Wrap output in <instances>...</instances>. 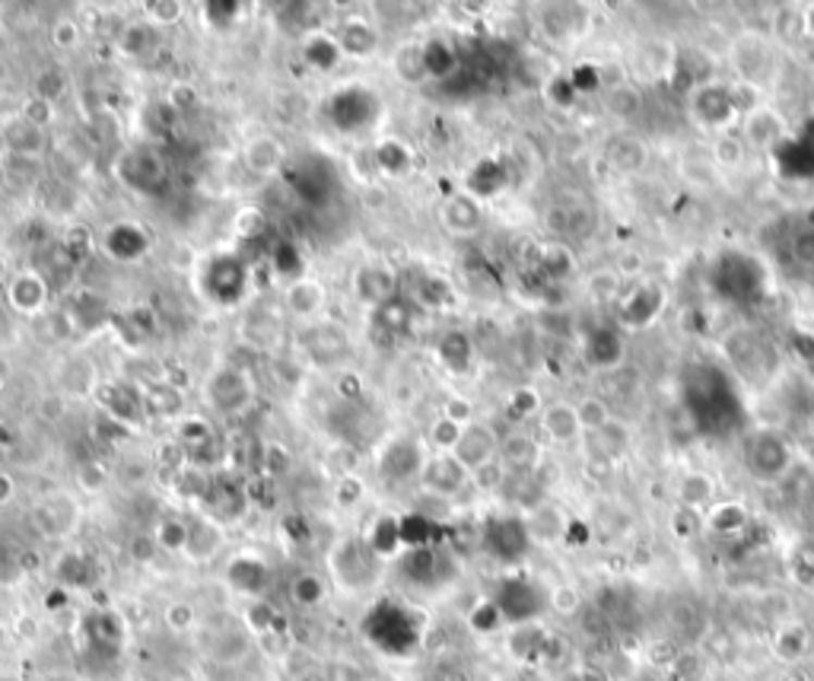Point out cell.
<instances>
[{
  "label": "cell",
  "instance_id": "cell-22",
  "mask_svg": "<svg viewBox=\"0 0 814 681\" xmlns=\"http://www.w3.org/2000/svg\"><path fill=\"white\" fill-rule=\"evenodd\" d=\"M268 567L261 564V560H255V557H243V560H236L233 567H230V583L236 586V593H243V596L261 598V593L268 590Z\"/></svg>",
  "mask_w": 814,
  "mask_h": 681
},
{
  "label": "cell",
  "instance_id": "cell-56",
  "mask_svg": "<svg viewBox=\"0 0 814 681\" xmlns=\"http://www.w3.org/2000/svg\"><path fill=\"white\" fill-rule=\"evenodd\" d=\"M570 681H605L599 672H579V676H572Z\"/></svg>",
  "mask_w": 814,
  "mask_h": 681
},
{
  "label": "cell",
  "instance_id": "cell-27",
  "mask_svg": "<svg viewBox=\"0 0 814 681\" xmlns=\"http://www.w3.org/2000/svg\"><path fill=\"white\" fill-rule=\"evenodd\" d=\"M337 45L344 54H369L375 48V33L369 29L367 20H347L337 36Z\"/></svg>",
  "mask_w": 814,
  "mask_h": 681
},
{
  "label": "cell",
  "instance_id": "cell-26",
  "mask_svg": "<svg viewBox=\"0 0 814 681\" xmlns=\"http://www.w3.org/2000/svg\"><path fill=\"white\" fill-rule=\"evenodd\" d=\"M440 357H443V363H446L452 373L465 376V370L471 367V357H474L468 335H461V332H452V335H446L443 344H440Z\"/></svg>",
  "mask_w": 814,
  "mask_h": 681
},
{
  "label": "cell",
  "instance_id": "cell-37",
  "mask_svg": "<svg viewBox=\"0 0 814 681\" xmlns=\"http://www.w3.org/2000/svg\"><path fill=\"white\" fill-rule=\"evenodd\" d=\"M33 519H36V529H39L45 538H61L67 532V516L58 510L54 504L39 507V510L33 512Z\"/></svg>",
  "mask_w": 814,
  "mask_h": 681
},
{
  "label": "cell",
  "instance_id": "cell-3",
  "mask_svg": "<svg viewBox=\"0 0 814 681\" xmlns=\"http://www.w3.org/2000/svg\"><path fill=\"white\" fill-rule=\"evenodd\" d=\"M792 466V453L782 436L776 433H757L748 443V469L757 481H779Z\"/></svg>",
  "mask_w": 814,
  "mask_h": 681
},
{
  "label": "cell",
  "instance_id": "cell-53",
  "mask_svg": "<svg viewBox=\"0 0 814 681\" xmlns=\"http://www.w3.org/2000/svg\"><path fill=\"white\" fill-rule=\"evenodd\" d=\"M169 102H172V106H178V109H188V106L195 102V86L175 84L172 86V92H169Z\"/></svg>",
  "mask_w": 814,
  "mask_h": 681
},
{
  "label": "cell",
  "instance_id": "cell-9",
  "mask_svg": "<svg viewBox=\"0 0 814 681\" xmlns=\"http://www.w3.org/2000/svg\"><path fill=\"white\" fill-rule=\"evenodd\" d=\"M347 347H350L347 332H341V329L331 325V322H312V325L306 329V335H303V350H306V354L312 357V363H319V367L337 363V360L347 354Z\"/></svg>",
  "mask_w": 814,
  "mask_h": 681
},
{
  "label": "cell",
  "instance_id": "cell-45",
  "mask_svg": "<svg viewBox=\"0 0 814 681\" xmlns=\"http://www.w3.org/2000/svg\"><path fill=\"white\" fill-rule=\"evenodd\" d=\"M334 500H337L341 507H354V504H360V500H363V481H360V478H354V474H341L337 491H334Z\"/></svg>",
  "mask_w": 814,
  "mask_h": 681
},
{
  "label": "cell",
  "instance_id": "cell-57",
  "mask_svg": "<svg viewBox=\"0 0 814 681\" xmlns=\"http://www.w3.org/2000/svg\"><path fill=\"white\" fill-rule=\"evenodd\" d=\"M805 23H809V29H812V36H814V7L809 10V16H805Z\"/></svg>",
  "mask_w": 814,
  "mask_h": 681
},
{
  "label": "cell",
  "instance_id": "cell-58",
  "mask_svg": "<svg viewBox=\"0 0 814 681\" xmlns=\"http://www.w3.org/2000/svg\"><path fill=\"white\" fill-rule=\"evenodd\" d=\"M3 294H7V277L0 274V297H3Z\"/></svg>",
  "mask_w": 814,
  "mask_h": 681
},
{
  "label": "cell",
  "instance_id": "cell-20",
  "mask_svg": "<svg viewBox=\"0 0 814 681\" xmlns=\"http://www.w3.org/2000/svg\"><path fill=\"white\" fill-rule=\"evenodd\" d=\"M703 525H706L713 535H719V538H735V535H741V532L751 525V516H748V510H744L741 504L723 500V504H713V507H710Z\"/></svg>",
  "mask_w": 814,
  "mask_h": 681
},
{
  "label": "cell",
  "instance_id": "cell-7",
  "mask_svg": "<svg viewBox=\"0 0 814 681\" xmlns=\"http://www.w3.org/2000/svg\"><path fill=\"white\" fill-rule=\"evenodd\" d=\"M496 453H499V439H496V433L488 424L465 426L461 436H458V443H455V449H452V456L468 469V474L493 462Z\"/></svg>",
  "mask_w": 814,
  "mask_h": 681
},
{
  "label": "cell",
  "instance_id": "cell-43",
  "mask_svg": "<svg viewBox=\"0 0 814 681\" xmlns=\"http://www.w3.org/2000/svg\"><path fill=\"white\" fill-rule=\"evenodd\" d=\"M443 418L458 426L474 424V405L468 398H461V395H452V398H446V405H443Z\"/></svg>",
  "mask_w": 814,
  "mask_h": 681
},
{
  "label": "cell",
  "instance_id": "cell-47",
  "mask_svg": "<svg viewBox=\"0 0 814 681\" xmlns=\"http://www.w3.org/2000/svg\"><path fill=\"white\" fill-rule=\"evenodd\" d=\"M61 92H64V77H61L58 71H41L39 77H36V96H39V99L54 102Z\"/></svg>",
  "mask_w": 814,
  "mask_h": 681
},
{
  "label": "cell",
  "instance_id": "cell-13",
  "mask_svg": "<svg viewBox=\"0 0 814 681\" xmlns=\"http://www.w3.org/2000/svg\"><path fill=\"white\" fill-rule=\"evenodd\" d=\"M538 456H541V446H538V439L529 436L526 430H513V433H506L503 439H499V453H496V459L503 462V469L509 471H519V474H526L538 466Z\"/></svg>",
  "mask_w": 814,
  "mask_h": 681
},
{
  "label": "cell",
  "instance_id": "cell-33",
  "mask_svg": "<svg viewBox=\"0 0 814 681\" xmlns=\"http://www.w3.org/2000/svg\"><path fill=\"white\" fill-rule=\"evenodd\" d=\"M538 271H544L551 281H560L572 271V256L564 246H544L538 252Z\"/></svg>",
  "mask_w": 814,
  "mask_h": 681
},
{
  "label": "cell",
  "instance_id": "cell-23",
  "mask_svg": "<svg viewBox=\"0 0 814 681\" xmlns=\"http://www.w3.org/2000/svg\"><path fill=\"white\" fill-rule=\"evenodd\" d=\"M809 649H812V634H809V628H805L802 621H789V624H782V628L776 631L774 653L779 659L795 663V659H802Z\"/></svg>",
  "mask_w": 814,
  "mask_h": 681
},
{
  "label": "cell",
  "instance_id": "cell-11",
  "mask_svg": "<svg viewBox=\"0 0 814 681\" xmlns=\"http://www.w3.org/2000/svg\"><path fill=\"white\" fill-rule=\"evenodd\" d=\"M693 112H696V119H700L703 125H713V128H723V125H729V122H735V119L741 115L738 106H735L732 89L719 84H710L703 86V89H696Z\"/></svg>",
  "mask_w": 814,
  "mask_h": 681
},
{
  "label": "cell",
  "instance_id": "cell-2",
  "mask_svg": "<svg viewBox=\"0 0 814 681\" xmlns=\"http://www.w3.org/2000/svg\"><path fill=\"white\" fill-rule=\"evenodd\" d=\"M710 284L729 302H751V299H761V294L767 290V268L751 252L729 249L713 261Z\"/></svg>",
  "mask_w": 814,
  "mask_h": 681
},
{
  "label": "cell",
  "instance_id": "cell-34",
  "mask_svg": "<svg viewBox=\"0 0 814 681\" xmlns=\"http://www.w3.org/2000/svg\"><path fill=\"white\" fill-rule=\"evenodd\" d=\"M140 10H144L147 23H157V26H175L185 16V3H178V0H150Z\"/></svg>",
  "mask_w": 814,
  "mask_h": 681
},
{
  "label": "cell",
  "instance_id": "cell-29",
  "mask_svg": "<svg viewBox=\"0 0 814 681\" xmlns=\"http://www.w3.org/2000/svg\"><path fill=\"white\" fill-rule=\"evenodd\" d=\"M608 160L620 172H637L643 166V160H646V150L633 137H617V140H610Z\"/></svg>",
  "mask_w": 814,
  "mask_h": 681
},
{
  "label": "cell",
  "instance_id": "cell-12",
  "mask_svg": "<svg viewBox=\"0 0 814 681\" xmlns=\"http://www.w3.org/2000/svg\"><path fill=\"white\" fill-rule=\"evenodd\" d=\"M585 360L595 370H614L624 360V335L614 325H599L585 338Z\"/></svg>",
  "mask_w": 814,
  "mask_h": 681
},
{
  "label": "cell",
  "instance_id": "cell-49",
  "mask_svg": "<svg viewBox=\"0 0 814 681\" xmlns=\"http://www.w3.org/2000/svg\"><path fill=\"white\" fill-rule=\"evenodd\" d=\"M67 411V395H45L39 401V418L45 424H58Z\"/></svg>",
  "mask_w": 814,
  "mask_h": 681
},
{
  "label": "cell",
  "instance_id": "cell-52",
  "mask_svg": "<svg viewBox=\"0 0 814 681\" xmlns=\"http://www.w3.org/2000/svg\"><path fill=\"white\" fill-rule=\"evenodd\" d=\"M264 230V216H261V211H243L239 216H236V233L243 236V239H251V236H258Z\"/></svg>",
  "mask_w": 814,
  "mask_h": 681
},
{
  "label": "cell",
  "instance_id": "cell-15",
  "mask_svg": "<svg viewBox=\"0 0 814 681\" xmlns=\"http://www.w3.org/2000/svg\"><path fill=\"white\" fill-rule=\"evenodd\" d=\"M243 160L245 166H248V172H255V175H274V172L284 166L286 150L278 137L261 134V137H255V140L245 144Z\"/></svg>",
  "mask_w": 814,
  "mask_h": 681
},
{
  "label": "cell",
  "instance_id": "cell-59",
  "mask_svg": "<svg viewBox=\"0 0 814 681\" xmlns=\"http://www.w3.org/2000/svg\"><path fill=\"white\" fill-rule=\"evenodd\" d=\"M3 385H7V373L0 370V392H3Z\"/></svg>",
  "mask_w": 814,
  "mask_h": 681
},
{
  "label": "cell",
  "instance_id": "cell-14",
  "mask_svg": "<svg viewBox=\"0 0 814 681\" xmlns=\"http://www.w3.org/2000/svg\"><path fill=\"white\" fill-rule=\"evenodd\" d=\"M223 525H220V519H213V516H195V519H188V548L185 554L192 557V560H210V557H217V552L223 548Z\"/></svg>",
  "mask_w": 814,
  "mask_h": 681
},
{
  "label": "cell",
  "instance_id": "cell-50",
  "mask_svg": "<svg viewBox=\"0 0 814 681\" xmlns=\"http://www.w3.org/2000/svg\"><path fill=\"white\" fill-rule=\"evenodd\" d=\"M261 459H264V469L271 471V474H284L289 469V453H286L281 443H268L264 453H261Z\"/></svg>",
  "mask_w": 814,
  "mask_h": 681
},
{
  "label": "cell",
  "instance_id": "cell-35",
  "mask_svg": "<svg viewBox=\"0 0 814 681\" xmlns=\"http://www.w3.org/2000/svg\"><path fill=\"white\" fill-rule=\"evenodd\" d=\"M83 42V26L74 16H58L51 23V45L61 51H74Z\"/></svg>",
  "mask_w": 814,
  "mask_h": 681
},
{
  "label": "cell",
  "instance_id": "cell-46",
  "mask_svg": "<svg viewBox=\"0 0 814 681\" xmlns=\"http://www.w3.org/2000/svg\"><path fill=\"white\" fill-rule=\"evenodd\" d=\"M127 552H131V557H134L137 564H150V560L160 554V545H157L153 532H140V535H134V538H131Z\"/></svg>",
  "mask_w": 814,
  "mask_h": 681
},
{
  "label": "cell",
  "instance_id": "cell-16",
  "mask_svg": "<svg viewBox=\"0 0 814 681\" xmlns=\"http://www.w3.org/2000/svg\"><path fill=\"white\" fill-rule=\"evenodd\" d=\"M529 525L522 519H499L490 529V548H493V554H499V557H509V560L522 557L526 548H529Z\"/></svg>",
  "mask_w": 814,
  "mask_h": 681
},
{
  "label": "cell",
  "instance_id": "cell-10",
  "mask_svg": "<svg viewBox=\"0 0 814 681\" xmlns=\"http://www.w3.org/2000/svg\"><path fill=\"white\" fill-rule=\"evenodd\" d=\"M354 290L360 302H367L372 309H382L385 302L395 299L398 290V271H392L388 264H363L354 274Z\"/></svg>",
  "mask_w": 814,
  "mask_h": 681
},
{
  "label": "cell",
  "instance_id": "cell-44",
  "mask_svg": "<svg viewBox=\"0 0 814 681\" xmlns=\"http://www.w3.org/2000/svg\"><path fill=\"white\" fill-rule=\"evenodd\" d=\"M20 115H23L26 122H33L36 128H45V125H51V119H54V102L33 96V99H26V106H23Z\"/></svg>",
  "mask_w": 814,
  "mask_h": 681
},
{
  "label": "cell",
  "instance_id": "cell-38",
  "mask_svg": "<svg viewBox=\"0 0 814 681\" xmlns=\"http://www.w3.org/2000/svg\"><path fill=\"white\" fill-rule=\"evenodd\" d=\"M109 481H112V474H109V469L102 462H96V459L83 462L81 469H77V484H81L86 494H102L109 487Z\"/></svg>",
  "mask_w": 814,
  "mask_h": 681
},
{
  "label": "cell",
  "instance_id": "cell-5",
  "mask_svg": "<svg viewBox=\"0 0 814 681\" xmlns=\"http://www.w3.org/2000/svg\"><path fill=\"white\" fill-rule=\"evenodd\" d=\"M420 478H423V487H427V494H433V497H443V500H452L468 481H471V474L468 469L452 456V453H436L423 471H420Z\"/></svg>",
  "mask_w": 814,
  "mask_h": 681
},
{
  "label": "cell",
  "instance_id": "cell-32",
  "mask_svg": "<svg viewBox=\"0 0 814 681\" xmlns=\"http://www.w3.org/2000/svg\"><path fill=\"white\" fill-rule=\"evenodd\" d=\"M789 573H792V580L795 583H802V586H812L814 583V542L812 538H805V542H799L792 554H789Z\"/></svg>",
  "mask_w": 814,
  "mask_h": 681
},
{
  "label": "cell",
  "instance_id": "cell-30",
  "mask_svg": "<svg viewBox=\"0 0 814 681\" xmlns=\"http://www.w3.org/2000/svg\"><path fill=\"white\" fill-rule=\"evenodd\" d=\"M716 487L706 474H688L681 481V507L688 510H700V507H713Z\"/></svg>",
  "mask_w": 814,
  "mask_h": 681
},
{
  "label": "cell",
  "instance_id": "cell-54",
  "mask_svg": "<svg viewBox=\"0 0 814 681\" xmlns=\"http://www.w3.org/2000/svg\"><path fill=\"white\" fill-rule=\"evenodd\" d=\"M554 608H560V611H572L576 608V593H572L570 586H564V590H557V593H551V598H547Z\"/></svg>",
  "mask_w": 814,
  "mask_h": 681
},
{
  "label": "cell",
  "instance_id": "cell-48",
  "mask_svg": "<svg viewBox=\"0 0 814 681\" xmlns=\"http://www.w3.org/2000/svg\"><path fill=\"white\" fill-rule=\"evenodd\" d=\"M122 51L127 54H137V51H144L147 45H150V29L147 26H140V23H131L127 29L122 33Z\"/></svg>",
  "mask_w": 814,
  "mask_h": 681
},
{
  "label": "cell",
  "instance_id": "cell-8",
  "mask_svg": "<svg viewBox=\"0 0 814 681\" xmlns=\"http://www.w3.org/2000/svg\"><path fill=\"white\" fill-rule=\"evenodd\" d=\"M325 302L328 287L322 281H316V277H299V281H293V284L286 287L284 306L286 312H289V319H296V322H306V325L319 322Z\"/></svg>",
  "mask_w": 814,
  "mask_h": 681
},
{
  "label": "cell",
  "instance_id": "cell-55",
  "mask_svg": "<svg viewBox=\"0 0 814 681\" xmlns=\"http://www.w3.org/2000/svg\"><path fill=\"white\" fill-rule=\"evenodd\" d=\"M13 494H16V484H13V478H10L7 471H0V507H7V504L13 500Z\"/></svg>",
  "mask_w": 814,
  "mask_h": 681
},
{
  "label": "cell",
  "instance_id": "cell-41",
  "mask_svg": "<svg viewBox=\"0 0 814 681\" xmlns=\"http://www.w3.org/2000/svg\"><path fill=\"white\" fill-rule=\"evenodd\" d=\"M792 258H795L802 268L814 271V223L802 226V230L792 236Z\"/></svg>",
  "mask_w": 814,
  "mask_h": 681
},
{
  "label": "cell",
  "instance_id": "cell-28",
  "mask_svg": "<svg viewBox=\"0 0 814 681\" xmlns=\"http://www.w3.org/2000/svg\"><path fill=\"white\" fill-rule=\"evenodd\" d=\"M144 401V408L150 411V414H157V418H175L178 411H182V392L175 388V385H153L150 392H147V398H140Z\"/></svg>",
  "mask_w": 814,
  "mask_h": 681
},
{
  "label": "cell",
  "instance_id": "cell-17",
  "mask_svg": "<svg viewBox=\"0 0 814 681\" xmlns=\"http://www.w3.org/2000/svg\"><path fill=\"white\" fill-rule=\"evenodd\" d=\"M541 426L554 443H572L582 433V421H579V408L570 401H554L544 408L541 414Z\"/></svg>",
  "mask_w": 814,
  "mask_h": 681
},
{
  "label": "cell",
  "instance_id": "cell-21",
  "mask_svg": "<svg viewBox=\"0 0 814 681\" xmlns=\"http://www.w3.org/2000/svg\"><path fill=\"white\" fill-rule=\"evenodd\" d=\"M3 140L10 144V150H13L20 160H33V157H39L41 147H45V134H41V128H36L33 122H26L23 115H16V119H10V122H7V128H3Z\"/></svg>",
  "mask_w": 814,
  "mask_h": 681
},
{
  "label": "cell",
  "instance_id": "cell-18",
  "mask_svg": "<svg viewBox=\"0 0 814 681\" xmlns=\"http://www.w3.org/2000/svg\"><path fill=\"white\" fill-rule=\"evenodd\" d=\"M251 398V385L245 383L243 373L236 370H223L213 376L210 383V401L223 411H239L245 401Z\"/></svg>",
  "mask_w": 814,
  "mask_h": 681
},
{
  "label": "cell",
  "instance_id": "cell-31",
  "mask_svg": "<svg viewBox=\"0 0 814 681\" xmlns=\"http://www.w3.org/2000/svg\"><path fill=\"white\" fill-rule=\"evenodd\" d=\"M289 598H293L296 605H303V608L322 605V598H325V583H322V577H319V573H299V577H293V583H289Z\"/></svg>",
  "mask_w": 814,
  "mask_h": 681
},
{
  "label": "cell",
  "instance_id": "cell-51",
  "mask_svg": "<svg viewBox=\"0 0 814 681\" xmlns=\"http://www.w3.org/2000/svg\"><path fill=\"white\" fill-rule=\"evenodd\" d=\"M509 408H513V414H516V418H529V414L538 411V392H531V388H519V392H513Z\"/></svg>",
  "mask_w": 814,
  "mask_h": 681
},
{
  "label": "cell",
  "instance_id": "cell-6",
  "mask_svg": "<svg viewBox=\"0 0 814 681\" xmlns=\"http://www.w3.org/2000/svg\"><path fill=\"white\" fill-rule=\"evenodd\" d=\"M7 302L13 306V312L36 319L41 315V309L48 306V281L41 277L39 271H20L13 277H7Z\"/></svg>",
  "mask_w": 814,
  "mask_h": 681
},
{
  "label": "cell",
  "instance_id": "cell-40",
  "mask_svg": "<svg viewBox=\"0 0 814 681\" xmlns=\"http://www.w3.org/2000/svg\"><path fill=\"white\" fill-rule=\"evenodd\" d=\"M461 430H465V426L452 424L446 418H440L436 424L430 426V446H433L436 453H452L455 443H458V436H461Z\"/></svg>",
  "mask_w": 814,
  "mask_h": 681
},
{
  "label": "cell",
  "instance_id": "cell-36",
  "mask_svg": "<svg viewBox=\"0 0 814 681\" xmlns=\"http://www.w3.org/2000/svg\"><path fill=\"white\" fill-rule=\"evenodd\" d=\"M163 621L169 631L185 634V631H192V628H195L198 611H195V605H192V602H169L163 611Z\"/></svg>",
  "mask_w": 814,
  "mask_h": 681
},
{
  "label": "cell",
  "instance_id": "cell-1",
  "mask_svg": "<svg viewBox=\"0 0 814 681\" xmlns=\"http://www.w3.org/2000/svg\"><path fill=\"white\" fill-rule=\"evenodd\" d=\"M684 408L693 426L713 436L732 433L741 421V401L732 380L719 367H693L684 376Z\"/></svg>",
  "mask_w": 814,
  "mask_h": 681
},
{
  "label": "cell",
  "instance_id": "cell-19",
  "mask_svg": "<svg viewBox=\"0 0 814 681\" xmlns=\"http://www.w3.org/2000/svg\"><path fill=\"white\" fill-rule=\"evenodd\" d=\"M443 226L455 236H471L481 230V208L468 195H455L443 205Z\"/></svg>",
  "mask_w": 814,
  "mask_h": 681
},
{
  "label": "cell",
  "instance_id": "cell-24",
  "mask_svg": "<svg viewBox=\"0 0 814 681\" xmlns=\"http://www.w3.org/2000/svg\"><path fill=\"white\" fill-rule=\"evenodd\" d=\"M744 131H748V140L751 144H767V147H776L782 140V125L776 119L774 112L767 109H754L744 122Z\"/></svg>",
  "mask_w": 814,
  "mask_h": 681
},
{
  "label": "cell",
  "instance_id": "cell-25",
  "mask_svg": "<svg viewBox=\"0 0 814 681\" xmlns=\"http://www.w3.org/2000/svg\"><path fill=\"white\" fill-rule=\"evenodd\" d=\"M153 538H157L160 552L185 554V548H188V519H182V516H163L160 525H157V532H153Z\"/></svg>",
  "mask_w": 814,
  "mask_h": 681
},
{
  "label": "cell",
  "instance_id": "cell-42",
  "mask_svg": "<svg viewBox=\"0 0 814 681\" xmlns=\"http://www.w3.org/2000/svg\"><path fill=\"white\" fill-rule=\"evenodd\" d=\"M471 484L481 487V491H496V487H503V484H506V469H503V462L493 459V462L481 466L478 471H471Z\"/></svg>",
  "mask_w": 814,
  "mask_h": 681
},
{
  "label": "cell",
  "instance_id": "cell-4",
  "mask_svg": "<svg viewBox=\"0 0 814 681\" xmlns=\"http://www.w3.org/2000/svg\"><path fill=\"white\" fill-rule=\"evenodd\" d=\"M665 306V290L658 284H637L627 297H620L617 302V322L627 329H646L655 322V315Z\"/></svg>",
  "mask_w": 814,
  "mask_h": 681
},
{
  "label": "cell",
  "instance_id": "cell-39",
  "mask_svg": "<svg viewBox=\"0 0 814 681\" xmlns=\"http://www.w3.org/2000/svg\"><path fill=\"white\" fill-rule=\"evenodd\" d=\"M579 421H582V430H589V433L605 430V426L610 424L608 405H605L602 398H585V401L579 405Z\"/></svg>",
  "mask_w": 814,
  "mask_h": 681
}]
</instances>
